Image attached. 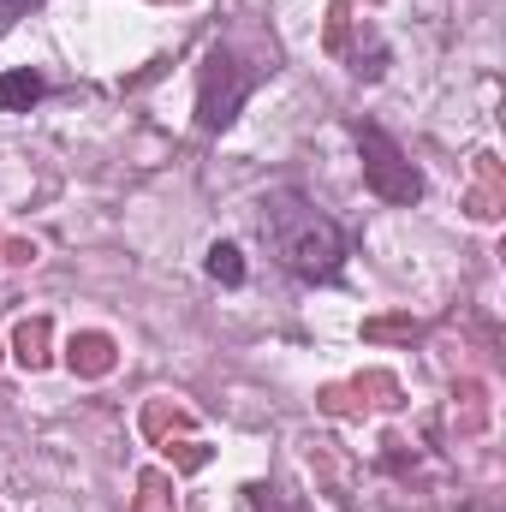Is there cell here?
Wrapping results in <instances>:
<instances>
[{"label": "cell", "instance_id": "4", "mask_svg": "<svg viewBox=\"0 0 506 512\" xmlns=\"http://www.w3.org/2000/svg\"><path fill=\"white\" fill-rule=\"evenodd\" d=\"M209 274H215V280H227V286H239V280H245V262H239L233 245H215V251H209Z\"/></svg>", "mask_w": 506, "mask_h": 512}, {"label": "cell", "instance_id": "1", "mask_svg": "<svg viewBox=\"0 0 506 512\" xmlns=\"http://www.w3.org/2000/svg\"><path fill=\"white\" fill-rule=\"evenodd\" d=\"M256 221H262L268 251L280 256L292 274H304V280H328V274H340L346 239H340V227H334L310 197H298V191H268Z\"/></svg>", "mask_w": 506, "mask_h": 512}, {"label": "cell", "instance_id": "3", "mask_svg": "<svg viewBox=\"0 0 506 512\" xmlns=\"http://www.w3.org/2000/svg\"><path fill=\"white\" fill-rule=\"evenodd\" d=\"M42 96V78L36 72H12V78H0V108L12 114V108H30Z\"/></svg>", "mask_w": 506, "mask_h": 512}, {"label": "cell", "instance_id": "2", "mask_svg": "<svg viewBox=\"0 0 506 512\" xmlns=\"http://www.w3.org/2000/svg\"><path fill=\"white\" fill-rule=\"evenodd\" d=\"M358 143H364V167H370V185H376L381 197H393V203H411L423 185H417V173H411V161L381 137L376 126L358 131Z\"/></svg>", "mask_w": 506, "mask_h": 512}]
</instances>
